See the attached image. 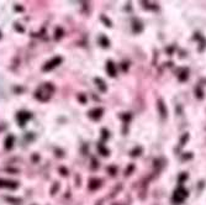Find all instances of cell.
<instances>
[{
	"label": "cell",
	"instance_id": "cell-1",
	"mask_svg": "<svg viewBox=\"0 0 206 205\" xmlns=\"http://www.w3.org/2000/svg\"><path fill=\"white\" fill-rule=\"evenodd\" d=\"M106 71H107V73H109L110 77H115V76H116V67H115V64L111 62V61H109V62H107V64H106Z\"/></svg>",
	"mask_w": 206,
	"mask_h": 205
},
{
	"label": "cell",
	"instance_id": "cell-2",
	"mask_svg": "<svg viewBox=\"0 0 206 205\" xmlns=\"http://www.w3.org/2000/svg\"><path fill=\"white\" fill-rule=\"evenodd\" d=\"M187 195H188V193L185 192V190H184L183 188H179V189H178L176 192H175V196H174V199H175V200H178V201H182V200H183V199H184V198L187 196Z\"/></svg>",
	"mask_w": 206,
	"mask_h": 205
},
{
	"label": "cell",
	"instance_id": "cell-3",
	"mask_svg": "<svg viewBox=\"0 0 206 205\" xmlns=\"http://www.w3.org/2000/svg\"><path fill=\"white\" fill-rule=\"evenodd\" d=\"M61 61H62V59L58 58V57H57V58H53L50 63H47V64H46V67L43 68V69H45V71H50V69H52V68H54L56 66H58V64L61 63Z\"/></svg>",
	"mask_w": 206,
	"mask_h": 205
},
{
	"label": "cell",
	"instance_id": "cell-4",
	"mask_svg": "<svg viewBox=\"0 0 206 205\" xmlns=\"http://www.w3.org/2000/svg\"><path fill=\"white\" fill-rule=\"evenodd\" d=\"M157 108H158V110H159V114L162 115V118H166V116H167V109H166V106H164L162 100H158Z\"/></svg>",
	"mask_w": 206,
	"mask_h": 205
},
{
	"label": "cell",
	"instance_id": "cell-5",
	"mask_svg": "<svg viewBox=\"0 0 206 205\" xmlns=\"http://www.w3.org/2000/svg\"><path fill=\"white\" fill-rule=\"evenodd\" d=\"M93 114H95V115L91 116V118H94V119H99L100 116H101V114H102V109H95V110L90 111V115H93Z\"/></svg>",
	"mask_w": 206,
	"mask_h": 205
},
{
	"label": "cell",
	"instance_id": "cell-6",
	"mask_svg": "<svg viewBox=\"0 0 206 205\" xmlns=\"http://www.w3.org/2000/svg\"><path fill=\"white\" fill-rule=\"evenodd\" d=\"M95 82H97V83H99V88L101 89V92H105V90H106V87H104L105 83H104V82H102L100 78H99V79L97 78V79H95Z\"/></svg>",
	"mask_w": 206,
	"mask_h": 205
}]
</instances>
